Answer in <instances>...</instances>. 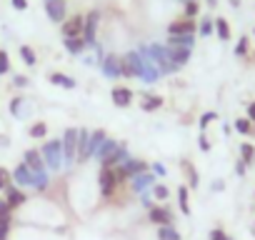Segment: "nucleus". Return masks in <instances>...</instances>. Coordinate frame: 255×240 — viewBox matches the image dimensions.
<instances>
[{
	"instance_id": "obj_5",
	"label": "nucleus",
	"mask_w": 255,
	"mask_h": 240,
	"mask_svg": "<svg viewBox=\"0 0 255 240\" xmlns=\"http://www.w3.org/2000/svg\"><path fill=\"white\" fill-rule=\"evenodd\" d=\"M98 25H100V10H90L85 15V28H83V40L88 48L98 43Z\"/></svg>"
},
{
	"instance_id": "obj_49",
	"label": "nucleus",
	"mask_w": 255,
	"mask_h": 240,
	"mask_svg": "<svg viewBox=\"0 0 255 240\" xmlns=\"http://www.w3.org/2000/svg\"><path fill=\"white\" fill-rule=\"evenodd\" d=\"M210 240H233V238H228L220 228H215V230H210Z\"/></svg>"
},
{
	"instance_id": "obj_58",
	"label": "nucleus",
	"mask_w": 255,
	"mask_h": 240,
	"mask_svg": "<svg viewBox=\"0 0 255 240\" xmlns=\"http://www.w3.org/2000/svg\"><path fill=\"white\" fill-rule=\"evenodd\" d=\"M253 33H255V30H253Z\"/></svg>"
},
{
	"instance_id": "obj_30",
	"label": "nucleus",
	"mask_w": 255,
	"mask_h": 240,
	"mask_svg": "<svg viewBox=\"0 0 255 240\" xmlns=\"http://www.w3.org/2000/svg\"><path fill=\"white\" fill-rule=\"evenodd\" d=\"M155 235H158V240H180V233L173 225H160Z\"/></svg>"
},
{
	"instance_id": "obj_33",
	"label": "nucleus",
	"mask_w": 255,
	"mask_h": 240,
	"mask_svg": "<svg viewBox=\"0 0 255 240\" xmlns=\"http://www.w3.org/2000/svg\"><path fill=\"white\" fill-rule=\"evenodd\" d=\"M20 58H23V63H25V65H30V68L38 63V58H35V50H33L30 45H20Z\"/></svg>"
},
{
	"instance_id": "obj_40",
	"label": "nucleus",
	"mask_w": 255,
	"mask_h": 240,
	"mask_svg": "<svg viewBox=\"0 0 255 240\" xmlns=\"http://www.w3.org/2000/svg\"><path fill=\"white\" fill-rule=\"evenodd\" d=\"M235 130L243 133V135H248V133H250V120H248V118H238V120H235Z\"/></svg>"
},
{
	"instance_id": "obj_45",
	"label": "nucleus",
	"mask_w": 255,
	"mask_h": 240,
	"mask_svg": "<svg viewBox=\"0 0 255 240\" xmlns=\"http://www.w3.org/2000/svg\"><path fill=\"white\" fill-rule=\"evenodd\" d=\"M10 223H13V220H0V240H8V235H10Z\"/></svg>"
},
{
	"instance_id": "obj_1",
	"label": "nucleus",
	"mask_w": 255,
	"mask_h": 240,
	"mask_svg": "<svg viewBox=\"0 0 255 240\" xmlns=\"http://www.w3.org/2000/svg\"><path fill=\"white\" fill-rule=\"evenodd\" d=\"M40 155L45 160V168L53 170V173H60V168L65 165L63 163V140L60 138H53V140H45L43 148H40Z\"/></svg>"
},
{
	"instance_id": "obj_20",
	"label": "nucleus",
	"mask_w": 255,
	"mask_h": 240,
	"mask_svg": "<svg viewBox=\"0 0 255 240\" xmlns=\"http://www.w3.org/2000/svg\"><path fill=\"white\" fill-rule=\"evenodd\" d=\"M113 105H118V108H128L133 103V90L130 88H113Z\"/></svg>"
},
{
	"instance_id": "obj_10",
	"label": "nucleus",
	"mask_w": 255,
	"mask_h": 240,
	"mask_svg": "<svg viewBox=\"0 0 255 240\" xmlns=\"http://www.w3.org/2000/svg\"><path fill=\"white\" fill-rule=\"evenodd\" d=\"M148 220L153 223V225H173V220H175V215L165 208V205H153L150 210H148Z\"/></svg>"
},
{
	"instance_id": "obj_29",
	"label": "nucleus",
	"mask_w": 255,
	"mask_h": 240,
	"mask_svg": "<svg viewBox=\"0 0 255 240\" xmlns=\"http://www.w3.org/2000/svg\"><path fill=\"white\" fill-rule=\"evenodd\" d=\"M178 205H180V213H183V215H190V200H188V185H180V188H178Z\"/></svg>"
},
{
	"instance_id": "obj_39",
	"label": "nucleus",
	"mask_w": 255,
	"mask_h": 240,
	"mask_svg": "<svg viewBox=\"0 0 255 240\" xmlns=\"http://www.w3.org/2000/svg\"><path fill=\"white\" fill-rule=\"evenodd\" d=\"M10 183H13V175H10V170L0 168V193H3V190H5Z\"/></svg>"
},
{
	"instance_id": "obj_31",
	"label": "nucleus",
	"mask_w": 255,
	"mask_h": 240,
	"mask_svg": "<svg viewBox=\"0 0 255 240\" xmlns=\"http://www.w3.org/2000/svg\"><path fill=\"white\" fill-rule=\"evenodd\" d=\"M213 23H215L218 38H220V40H230V25H228V20H225V18H215Z\"/></svg>"
},
{
	"instance_id": "obj_14",
	"label": "nucleus",
	"mask_w": 255,
	"mask_h": 240,
	"mask_svg": "<svg viewBox=\"0 0 255 240\" xmlns=\"http://www.w3.org/2000/svg\"><path fill=\"white\" fill-rule=\"evenodd\" d=\"M118 168H123V173L128 175V180H130L133 175H140V173H145V170H150V165L145 163V160H140V158H128L123 165H118Z\"/></svg>"
},
{
	"instance_id": "obj_42",
	"label": "nucleus",
	"mask_w": 255,
	"mask_h": 240,
	"mask_svg": "<svg viewBox=\"0 0 255 240\" xmlns=\"http://www.w3.org/2000/svg\"><path fill=\"white\" fill-rule=\"evenodd\" d=\"M20 108H23V95H15V98L10 100V113H13L15 118H20Z\"/></svg>"
},
{
	"instance_id": "obj_50",
	"label": "nucleus",
	"mask_w": 255,
	"mask_h": 240,
	"mask_svg": "<svg viewBox=\"0 0 255 240\" xmlns=\"http://www.w3.org/2000/svg\"><path fill=\"white\" fill-rule=\"evenodd\" d=\"M15 10H28V0H10Z\"/></svg>"
},
{
	"instance_id": "obj_23",
	"label": "nucleus",
	"mask_w": 255,
	"mask_h": 240,
	"mask_svg": "<svg viewBox=\"0 0 255 240\" xmlns=\"http://www.w3.org/2000/svg\"><path fill=\"white\" fill-rule=\"evenodd\" d=\"M63 45H65V50H68L70 55H78V58H80V55L85 53V48H88L85 40H83V35H80V38H63Z\"/></svg>"
},
{
	"instance_id": "obj_54",
	"label": "nucleus",
	"mask_w": 255,
	"mask_h": 240,
	"mask_svg": "<svg viewBox=\"0 0 255 240\" xmlns=\"http://www.w3.org/2000/svg\"><path fill=\"white\" fill-rule=\"evenodd\" d=\"M223 188H225V183H223V180H215V183H213V190H215V193H218V190H223Z\"/></svg>"
},
{
	"instance_id": "obj_38",
	"label": "nucleus",
	"mask_w": 255,
	"mask_h": 240,
	"mask_svg": "<svg viewBox=\"0 0 255 240\" xmlns=\"http://www.w3.org/2000/svg\"><path fill=\"white\" fill-rule=\"evenodd\" d=\"M8 73H10V55L0 50V75H8Z\"/></svg>"
},
{
	"instance_id": "obj_55",
	"label": "nucleus",
	"mask_w": 255,
	"mask_h": 240,
	"mask_svg": "<svg viewBox=\"0 0 255 240\" xmlns=\"http://www.w3.org/2000/svg\"><path fill=\"white\" fill-rule=\"evenodd\" d=\"M230 5H233V8H238V5H240V0H230Z\"/></svg>"
},
{
	"instance_id": "obj_8",
	"label": "nucleus",
	"mask_w": 255,
	"mask_h": 240,
	"mask_svg": "<svg viewBox=\"0 0 255 240\" xmlns=\"http://www.w3.org/2000/svg\"><path fill=\"white\" fill-rule=\"evenodd\" d=\"M123 68H125V78H140L143 75V63L138 50H130L123 55Z\"/></svg>"
},
{
	"instance_id": "obj_27",
	"label": "nucleus",
	"mask_w": 255,
	"mask_h": 240,
	"mask_svg": "<svg viewBox=\"0 0 255 240\" xmlns=\"http://www.w3.org/2000/svg\"><path fill=\"white\" fill-rule=\"evenodd\" d=\"M48 80H50L53 85H60V88H68V90H73V88L78 85L73 78H68V75H63V73H50Z\"/></svg>"
},
{
	"instance_id": "obj_47",
	"label": "nucleus",
	"mask_w": 255,
	"mask_h": 240,
	"mask_svg": "<svg viewBox=\"0 0 255 240\" xmlns=\"http://www.w3.org/2000/svg\"><path fill=\"white\" fill-rule=\"evenodd\" d=\"M140 203H143V208H148V210L155 205V203H153V195H150V190H143V193H140Z\"/></svg>"
},
{
	"instance_id": "obj_43",
	"label": "nucleus",
	"mask_w": 255,
	"mask_h": 240,
	"mask_svg": "<svg viewBox=\"0 0 255 240\" xmlns=\"http://www.w3.org/2000/svg\"><path fill=\"white\" fill-rule=\"evenodd\" d=\"M150 173H153L155 178H165V175H168V168H165L163 163H150Z\"/></svg>"
},
{
	"instance_id": "obj_11",
	"label": "nucleus",
	"mask_w": 255,
	"mask_h": 240,
	"mask_svg": "<svg viewBox=\"0 0 255 240\" xmlns=\"http://www.w3.org/2000/svg\"><path fill=\"white\" fill-rule=\"evenodd\" d=\"M45 3V13L53 23H63L68 18V8H65V0H43Z\"/></svg>"
},
{
	"instance_id": "obj_22",
	"label": "nucleus",
	"mask_w": 255,
	"mask_h": 240,
	"mask_svg": "<svg viewBox=\"0 0 255 240\" xmlns=\"http://www.w3.org/2000/svg\"><path fill=\"white\" fill-rule=\"evenodd\" d=\"M163 105V98L160 95H155V93H140V108L145 110V113H153V110H158Z\"/></svg>"
},
{
	"instance_id": "obj_51",
	"label": "nucleus",
	"mask_w": 255,
	"mask_h": 240,
	"mask_svg": "<svg viewBox=\"0 0 255 240\" xmlns=\"http://www.w3.org/2000/svg\"><path fill=\"white\" fill-rule=\"evenodd\" d=\"M198 145H200V150H205V153L210 150V143H208V138H205V135H200V138H198Z\"/></svg>"
},
{
	"instance_id": "obj_28",
	"label": "nucleus",
	"mask_w": 255,
	"mask_h": 240,
	"mask_svg": "<svg viewBox=\"0 0 255 240\" xmlns=\"http://www.w3.org/2000/svg\"><path fill=\"white\" fill-rule=\"evenodd\" d=\"M150 195H153V200H158V203H165V200L170 198V190H168V185H163V183H155V185L150 188Z\"/></svg>"
},
{
	"instance_id": "obj_48",
	"label": "nucleus",
	"mask_w": 255,
	"mask_h": 240,
	"mask_svg": "<svg viewBox=\"0 0 255 240\" xmlns=\"http://www.w3.org/2000/svg\"><path fill=\"white\" fill-rule=\"evenodd\" d=\"M13 85H15V88H28L30 80H28L25 75H15V78H13Z\"/></svg>"
},
{
	"instance_id": "obj_15",
	"label": "nucleus",
	"mask_w": 255,
	"mask_h": 240,
	"mask_svg": "<svg viewBox=\"0 0 255 240\" xmlns=\"http://www.w3.org/2000/svg\"><path fill=\"white\" fill-rule=\"evenodd\" d=\"M10 175H13V183H15L18 188H30V183H33V170H30L25 163H18Z\"/></svg>"
},
{
	"instance_id": "obj_36",
	"label": "nucleus",
	"mask_w": 255,
	"mask_h": 240,
	"mask_svg": "<svg viewBox=\"0 0 255 240\" xmlns=\"http://www.w3.org/2000/svg\"><path fill=\"white\" fill-rule=\"evenodd\" d=\"M48 135V125L43 123V120H40V123H35L33 128H30V138H35V140H43Z\"/></svg>"
},
{
	"instance_id": "obj_7",
	"label": "nucleus",
	"mask_w": 255,
	"mask_h": 240,
	"mask_svg": "<svg viewBox=\"0 0 255 240\" xmlns=\"http://www.w3.org/2000/svg\"><path fill=\"white\" fill-rule=\"evenodd\" d=\"M98 185H100V195H103V198H113V193L120 188V185L115 183L113 168H100V173H98Z\"/></svg>"
},
{
	"instance_id": "obj_26",
	"label": "nucleus",
	"mask_w": 255,
	"mask_h": 240,
	"mask_svg": "<svg viewBox=\"0 0 255 240\" xmlns=\"http://www.w3.org/2000/svg\"><path fill=\"white\" fill-rule=\"evenodd\" d=\"M108 138V133L105 130H93L90 133V143H88V158H93L95 155V150L103 145V140Z\"/></svg>"
},
{
	"instance_id": "obj_18",
	"label": "nucleus",
	"mask_w": 255,
	"mask_h": 240,
	"mask_svg": "<svg viewBox=\"0 0 255 240\" xmlns=\"http://www.w3.org/2000/svg\"><path fill=\"white\" fill-rule=\"evenodd\" d=\"M118 145H120V140L105 138V140H103V145H100V148L95 150V155H93V158H95V160H98V163L103 165V163H105V160H108V158H110V155H113L115 150H118Z\"/></svg>"
},
{
	"instance_id": "obj_25",
	"label": "nucleus",
	"mask_w": 255,
	"mask_h": 240,
	"mask_svg": "<svg viewBox=\"0 0 255 240\" xmlns=\"http://www.w3.org/2000/svg\"><path fill=\"white\" fill-rule=\"evenodd\" d=\"M30 188L38 190V193H45V190L50 188V175H48V170L33 173V183H30Z\"/></svg>"
},
{
	"instance_id": "obj_56",
	"label": "nucleus",
	"mask_w": 255,
	"mask_h": 240,
	"mask_svg": "<svg viewBox=\"0 0 255 240\" xmlns=\"http://www.w3.org/2000/svg\"><path fill=\"white\" fill-rule=\"evenodd\" d=\"M208 5H210V8H215V5H218V0H208Z\"/></svg>"
},
{
	"instance_id": "obj_37",
	"label": "nucleus",
	"mask_w": 255,
	"mask_h": 240,
	"mask_svg": "<svg viewBox=\"0 0 255 240\" xmlns=\"http://www.w3.org/2000/svg\"><path fill=\"white\" fill-rule=\"evenodd\" d=\"M0 220H13V208L8 205L5 198H0Z\"/></svg>"
},
{
	"instance_id": "obj_2",
	"label": "nucleus",
	"mask_w": 255,
	"mask_h": 240,
	"mask_svg": "<svg viewBox=\"0 0 255 240\" xmlns=\"http://www.w3.org/2000/svg\"><path fill=\"white\" fill-rule=\"evenodd\" d=\"M148 55H150V60L155 63V68L160 70V75L178 73V68H175L173 60H170V50H168L165 43H150V45H148Z\"/></svg>"
},
{
	"instance_id": "obj_6",
	"label": "nucleus",
	"mask_w": 255,
	"mask_h": 240,
	"mask_svg": "<svg viewBox=\"0 0 255 240\" xmlns=\"http://www.w3.org/2000/svg\"><path fill=\"white\" fill-rule=\"evenodd\" d=\"M83 28H85V15H70V18H65L63 20V25H60V33H63V38H80L83 35Z\"/></svg>"
},
{
	"instance_id": "obj_16",
	"label": "nucleus",
	"mask_w": 255,
	"mask_h": 240,
	"mask_svg": "<svg viewBox=\"0 0 255 240\" xmlns=\"http://www.w3.org/2000/svg\"><path fill=\"white\" fill-rule=\"evenodd\" d=\"M23 163H25V165H28L33 173L48 170V168H45V160H43V155H40V150H35V148L25 150V155H23Z\"/></svg>"
},
{
	"instance_id": "obj_41",
	"label": "nucleus",
	"mask_w": 255,
	"mask_h": 240,
	"mask_svg": "<svg viewBox=\"0 0 255 240\" xmlns=\"http://www.w3.org/2000/svg\"><path fill=\"white\" fill-rule=\"evenodd\" d=\"M235 55H238V58H245V55H248V38H245V35L238 40V45H235Z\"/></svg>"
},
{
	"instance_id": "obj_46",
	"label": "nucleus",
	"mask_w": 255,
	"mask_h": 240,
	"mask_svg": "<svg viewBox=\"0 0 255 240\" xmlns=\"http://www.w3.org/2000/svg\"><path fill=\"white\" fill-rule=\"evenodd\" d=\"M215 118H218V113H205V115L200 118V130H205V128H208V125L213 123Z\"/></svg>"
},
{
	"instance_id": "obj_9",
	"label": "nucleus",
	"mask_w": 255,
	"mask_h": 240,
	"mask_svg": "<svg viewBox=\"0 0 255 240\" xmlns=\"http://www.w3.org/2000/svg\"><path fill=\"white\" fill-rule=\"evenodd\" d=\"M195 33H198V25L190 18H178L168 25V35H195Z\"/></svg>"
},
{
	"instance_id": "obj_3",
	"label": "nucleus",
	"mask_w": 255,
	"mask_h": 240,
	"mask_svg": "<svg viewBox=\"0 0 255 240\" xmlns=\"http://www.w3.org/2000/svg\"><path fill=\"white\" fill-rule=\"evenodd\" d=\"M100 73L108 78V80H118V78H125V68H123V55L118 53H105V58L100 60Z\"/></svg>"
},
{
	"instance_id": "obj_57",
	"label": "nucleus",
	"mask_w": 255,
	"mask_h": 240,
	"mask_svg": "<svg viewBox=\"0 0 255 240\" xmlns=\"http://www.w3.org/2000/svg\"><path fill=\"white\" fill-rule=\"evenodd\" d=\"M180 3H183V5H185V3H190V0H180Z\"/></svg>"
},
{
	"instance_id": "obj_4",
	"label": "nucleus",
	"mask_w": 255,
	"mask_h": 240,
	"mask_svg": "<svg viewBox=\"0 0 255 240\" xmlns=\"http://www.w3.org/2000/svg\"><path fill=\"white\" fill-rule=\"evenodd\" d=\"M60 140H63V163L73 165L78 158V128H65Z\"/></svg>"
},
{
	"instance_id": "obj_24",
	"label": "nucleus",
	"mask_w": 255,
	"mask_h": 240,
	"mask_svg": "<svg viewBox=\"0 0 255 240\" xmlns=\"http://www.w3.org/2000/svg\"><path fill=\"white\" fill-rule=\"evenodd\" d=\"M168 48H190L195 45V35H168Z\"/></svg>"
},
{
	"instance_id": "obj_52",
	"label": "nucleus",
	"mask_w": 255,
	"mask_h": 240,
	"mask_svg": "<svg viewBox=\"0 0 255 240\" xmlns=\"http://www.w3.org/2000/svg\"><path fill=\"white\" fill-rule=\"evenodd\" d=\"M248 120H250V123H255V100L248 105Z\"/></svg>"
},
{
	"instance_id": "obj_21",
	"label": "nucleus",
	"mask_w": 255,
	"mask_h": 240,
	"mask_svg": "<svg viewBox=\"0 0 255 240\" xmlns=\"http://www.w3.org/2000/svg\"><path fill=\"white\" fill-rule=\"evenodd\" d=\"M170 50V60H173V65L180 70L183 65H188V60H190V55H193V50L190 48H168Z\"/></svg>"
},
{
	"instance_id": "obj_35",
	"label": "nucleus",
	"mask_w": 255,
	"mask_h": 240,
	"mask_svg": "<svg viewBox=\"0 0 255 240\" xmlns=\"http://www.w3.org/2000/svg\"><path fill=\"white\" fill-rule=\"evenodd\" d=\"M198 13H200V3H198V0H190V3H185V8H183V18L195 20Z\"/></svg>"
},
{
	"instance_id": "obj_32",
	"label": "nucleus",
	"mask_w": 255,
	"mask_h": 240,
	"mask_svg": "<svg viewBox=\"0 0 255 240\" xmlns=\"http://www.w3.org/2000/svg\"><path fill=\"white\" fill-rule=\"evenodd\" d=\"M240 160H243L245 165H253V163H255V148H253L250 143H243V145H240Z\"/></svg>"
},
{
	"instance_id": "obj_17",
	"label": "nucleus",
	"mask_w": 255,
	"mask_h": 240,
	"mask_svg": "<svg viewBox=\"0 0 255 240\" xmlns=\"http://www.w3.org/2000/svg\"><path fill=\"white\" fill-rule=\"evenodd\" d=\"M128 158H133V155H130V150H128V145H125V143H120V145H118V150H115V153H113V155H110L100 168H118V165H123Z\"/></svg>"
},
{
	"instance_id": "obj_13",
	"label": "nucleus",
	"mask_w": 255,
	"mask_h": 240,
	"mask_svg": "<svg viewBox=\"0 0 255 240\" xmlns=\"http://www.w3.org/2000/svg\"><path fill=\"white\" fill-rule=\"evenodd\" d=\"M155 185V175L150 173V170H145V173H140V175H133L130 178V188H133V193L135 195H140L143 190H150Z\"/></svg>"
},
{
	"instance_id": "obj_34",
	"label": "nucleus",
	"mask_w": 255,
	"mask_h": 240,
	"mask_svg": "<svg viewBox=\"0 0 255 240\" xmlns=\"http://www.w3.org/2000/svg\"><path fill=\"white\" fill-rule=\"evenodd\" d=\"M200 35L203 38H208V35H213V30H215V23H213V18L210 15H203V20H200Z\"/></svg>"
},
{
	"instance_id": "obj_19",
	"label": "nucleus",
	"mask_w": 255,
	"mask_h": 240,
	"mask_svg": "<svg viewBox=\"0 0 255 240\" xmlns=\"http://www.w3.org/2000/svg\"><path fill=\"white\" fill-rule=\"evenodd\" d=\"M88 143H90V130H88V128H80V130H78V158H75V163L90 160V158H88Z\"/></svg>"
},
{
	"instance_id": "obj_53",
	"label": "nucleus",
	"mask_w": 255,
	"mask_h": 240,
	"mask_svg": "<svg viewBox=\"0 0 255 240\" xmlns=\"http://www.w3.org/2000/svg\"><path fill=\"white\" fill-rule=\"evenodd\" d=\"M235 173H238V175H245V163H243V160L235 163Z\"/></svg>"
},
{
	"instance_id": "obj_44",
	"label": "nucleus",
	"mask_w": 255,
	"mask_h": 240,
	"mask_svg": "<svg viewBox=\"0 0 255 240\" xmlns=\"http://www.w3.org/2000/svg\"><path fill=\"white\" fill-rule=\"evenodd\" d=\"M185 165V170H188V180H190V188H198V173H195V168L190 165V163H183Z\"/></svg>"
},
{
	"instance_id": "obj_12",
	"label": "nucleus",
	"mask_w": 255,
	"mask_h": 240,
	"mask_svg": "<svg viewBox=\"0 0 255 240\" xmlns=\"http://www.w3.org/2000/svg\"><path fill=\"white\" fill-rule=\"evenodd\" d=\"M3 193H5L3 198L8 200V205H10L13 210H18L20 205H25V203H28V195H25V193H23V188H18L15 183H10Z\"/></svg>"
}]
</instances>
